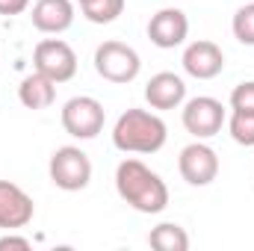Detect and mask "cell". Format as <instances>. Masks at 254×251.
<instances>
[{"mask_svg": "<svg viewBox=\"0 0 254 251\" xmlns=\"http://www.w3.org/2000/svg\"><path fill=\"white\" fill-rule=\"evenodd\" d=\"M231 110H237V113H254V80H243L231 92Z\"/></svg>", "mask_w": 254, "mask_h": 251, "instance_id": "19", "label": "cell"}, {"mask_svg": "<svg viewBox=\"0 0 254 251\" xmlns=\"http://www.w3.org/2000/svg\"><path fill=\"white\" fill-rule=\"evenodd\" d=\"M148 246L157 251H187L190 249V234L175 222H163V225L151 228Z\"/></svg>", "mask_w": 254, "mask_h": 251, "instance_id": "15", "label": "cell"}, {"mask_svg": "<svg viewBox=\"0 0 254 251\" xmlns=\"http://www.w3.org/2000/svg\"><path fill=\"white\" fill-rule=\"evenodd\" d=\"M184 71L195 77V80H213L225 71V54L216 42H207V39H198V42H190L187 51H184Z\"/></svg>", "mask_w": 254, "mask_h": 251, "instance_id": "11", "label": "cell"}, {"mask_svg": "<svg viewBox=\"0 0 254 251\" xmlns=\"http://www.w3.org/2000/svg\"><path fill=\"white\" fill-rule=\"evenodd\" d=\"M60 119H63V127L68 136H74V139H95L104 130L107 113H104V104L98 98L77 95V98L65 101Z\"/></svg>", "mask_w": 254, "mask_h": 251, "instance_id": "5", "label": "cell"}, {"mask_svg": "<svg viewBox=\"0 0 254 251\" xmlns=\"http://www.w3.org/2000/svg\"><path fill=\"white\" fill-rule=\"evenodd\" d=\"M181 122L187 127V133H192L195 139H210V136H216L225 127L228 113H225L222 101H216L210 95H198V98L184 101Z\"/></svg>", "mask_w": 254, "mask_h": 251, "instance_id": "7", "label": "cell"}, {"mask_svg": "<svg viewBox=\"0 0 254 251\" xmlns=\"http://www.w3.org/2000/svg\"><path fill=\"white\" fill-rule=\"evenodd\" d=\"M145 101L151 110H178L187 101V83L175 71H160L145 83Z\"/></svg>", "mask_w": 254, "mask_h": 251, "instance_id": "12", "label": "cell"}, {"mask_svg": "<svg viewBox=\"0 0 254 251\" xmlns=\"http://www.w3.org/2000/svg\"><path fill=\"white\" fill-rule=\"evenodd\" d=\"M30 9V0H0V15L12 18V15H21Z\"/></svg>", "mask_w": 254, "mask_h": 251, "instance_id": "21", "label": "cell"}, {"mask_svg": "<svg viewBox=\"0 0 254 251\" xmlns=\"http://www.w3.org/2000/svg\"><path fill=\"white\" fill-rule=\"evenodd\" d=\"M18 101L27 110H48L57 101V83L51 77H45L42 71H33L21 80L18 86Z\"/></svg>", "mask_w": 254, "mask_h": 251, "instance_id": "14", "label": "cell"}, {"mask_svg": "<svg viewBox=\"0 0 254 251\" xmlns=\"http://www.w3.org/2000/svg\"><path fill=\"white\" fill-rule=\"evenodd\" d=\"M187 36H190V18L178 6H166V9L154 12L148 21V39H151V45H157L163 51L181 48L187 42Z\"/></svg>", "mask_w": 254, "mask_h": 251, "instance_id": "9", "label": "cell"}, {"mask_svg": "<svg viewBox=\"0 0 254 251\" xmlns=\"http://www.w3.org/2000/svg\"><path fill=\"white\" fill-rule=\"evenodd\" d=\"M36 204L33 198L12 181H0V228L3 231H21L33 222Z\"/></svg>", "mask_w": 254, "mask_h": 251, "instance_id": "10", "label": "cell"}, {"mask_svg": "<svg viewBox=\"0 0 254 251\" xmlns=\"http://www.w3.org/2000/svg\"><path fill=\"white\" fill-rule=\"evenodd\" d=\"M231 30H234V39L240 45L254 48V3H246V6L237 9V15L231 21Z\"/></svg>", "mask_w": 254, "mask_h": 251, "instance_id": "18", "label": "cell"}, {"mask_svg": "<svg viewBox=\"0 0 254 251\" xmlns=\"http://www.w3.org/2000/svg\"><path fill=\"white\" fill-rule=\"evenodd\" d=\"M166 139H169L166 122L157 113L139 107L125 110L113 127V145L125 154H157L166 145Z\"/></svg>", "mask_w": 254, "mask_h": 251, "instance_id": "2", "label": "cell"}, {"mask_svg": "<svg viewBox=\"0 0 254 251\" xmlns=\"http://www.w3.org/2000/svg\"><path fill=\"white\" fill-rule=\"evenodd\" d=\"M178 172L190 187H210L219 178V154L204 139H195L192 145H187L181 151Z\"/></svg>", "mask_w": 254, "mask_h": 251, "instance_id": "8", "label": "cell"}, {"mask_svg": "<svg viewBox=\"0 0 254 251\" xmlns=\"http://www.w3.org/2000/svg\"><path fill=\"white\" fill-rule=\"evenodd\" d=\"M30 246H33V243H30L27 237H18L15 231H9L6 237H0V251H6V249H18V251H27V249H30Z\"/></svg>", "mask_w": 254, "mask_h": 251, "instance_id": "20", "label": "cell"}, {"mask_svg": "<svg viewBox=\"0 0 254 251\" xmlns=\"http://www.w3.org/2000/svg\"><path fill=\"white\" fill-rule=\"evenodd\" d=\"M95 71L107 80V83H116V86H125L133 83L142 71V60L136 54V48H130L125 42H101L95 48Z\"/></svg>", "mask_w": 254, "mask_h": 251, "instance_id": "4", "label": "cell"}, {"mask_svg": "<svg viewBox=\"0 0 254 251\" xmlns=\"http://www.w3.org/2000/svg\"><path fill=\"white\" fill-rule=\"evenodd\" d=\"M48 175L54 181V187L63 192H80L89 187L92 181V160L83 148L77 145H63L51 154L48 163Z\"/></svg>", "mask_w": 254, "mask_h": 251, "instance_id": "3", "label": "cell"}, {"mask_svg": "<svg viewBox=\"0 0 254 251\" xmlns=\"http://www.w3.org/2000/svg\"><path fill=\"white\" fill-rule=\"evenodd\" d=\"M83 18L92 24H113L125 12V0H83Z\"/></svg>", "mask_w": 254, "mask_h": 251, "instance_id": "16", "label": "cell"}, {"mask_svg": "<svg viewBox=\"0 0 254 251\" xmlns=\"http://www.w3.org/2000/svg\"><path fill=\"white\" fill-rule=\"evenodd\" d=\"M225 125H228V133L237 145H246V148L254 145V113H237L234 110Z\"/></svg>", "mask_w": 254, "mask_h": 251, "instance_id": "17", "label": "cell"}, {"mask_svg": "<svg viewBox=\"0 0 254 251\" xmlns=\"http://www.w3.org/2000/svg\"><path fill=\"white\" fill-rule=\"evenodd\" d=\"M74 3H83V0H74Z\"/></svg>", "mask_w": 254, "mask_h": 251, "instance_id": "22", "label": "cell"}, {"mask_svg": "<svg viewBox=\"0 0 254 251\" xmlns=\"http://www.w3.org/2000/svg\"><path fill=\"white\" fill-rule=\"evenodd\" d=\"M30 18L39 33L60 36L74 24V0H36Z\"/></svg>", "mask_w": 254, "mask_h": 251, "instance_id": "13", "label": "cell"}, {"mask_svg": "<svg viewBox=\"0 0 254 251\" xmlns=\"http://www.w3.org/2000/svg\"><path fill=\"white\" fill-rule=\"evenodd\" d=\"M33 68L60 86L77 74V54L63 39H42L33 51Z\"/></svg>", "mask_w": 254, "mask_h": 251, "instance_id": "6", "label": "cell"}, {"mask_svg": "<svg viewBox=\"0 0 254 251\" xmlns=\"http://www.w3.org/2000/svg\"><path fill=\"white\" fill-rule=\"evenodd\" d=\"M116 192L122 195V201L130 204L136 213L145 216H157L169 207V187L166 181L151 172L142 160L127 157L116 169Z\"/></svg>", "mask_w": 254, "mask_h": 251, "instance_id": "1", "label": "cell"}]
</instances>
